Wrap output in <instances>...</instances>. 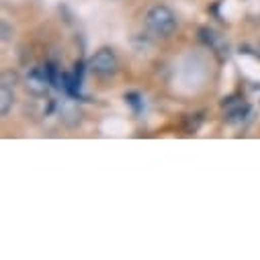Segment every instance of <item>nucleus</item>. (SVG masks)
I'll use <instances>...</instances> for the list:
<instances>
[{
    "label": "nucleus",
    "mask_w": 260,
    "mask_h": 260,
    "mask_svg": "<svg viewBox=\"0 0 260 260\" xmlns=\"http://www.w3.org/2000/svg\"><path fill=\"white\" fill-rule=\"evenodd\" d=\"M125 101H127L129 105H132L134 109H136V113L142 109V103H140L142 99H140V94H138V92H129V94H125Z\"/></svg>",
    "instance_id": "423d86ee"
},
{
    "label": "nucleus",
    "mask_w": 260,
    "mask_h": 260,
    "mask_svg": "<svg viewBox=\"0 0 260 260\" xmlns=\"http://www.w3.org/2000/svg\"><path fill=\"white\" fill-rule=\"evenodd\" d=\"M17 80H19V78H17L15 72H5V74H3V84H5V86H11V88H13V86L17 84Z\"/></svg>",
    "instance_id": "0eeeda50"
},
{
    "label": "nucleus",
    "mask_w": 260,
    "mask_h": 260,
    "mask_svg": "<svg viewBox=\"0 0 260 260\" xmlns=\"http://www.w3.org/2000/svg\"><path fill=\"white\" fill-rule=\"evenodd\" d=\"M9 33H11V31H9V25L3 23V41H9V37H11Z\"/></svg>",
    "instance_id": "6e6552de"
},
{
    "label": "nucleus",
    "mask_w": 260,
    "mask_h": 260,
    "mask_svg": "<svg viewBox=\"0 0 260 260\" xmlns=\"http://www.w3.org/2000/svg\"><path fill=\"white\" fill-rule=\"evenodd\" d=\"M248 115H250V105H246V103H238L234 109L228 111L225 121H228V123H240V121H244Z\"/></svg>",
    "instance_id": "39448f33"
},
{
    "label": "nucleus",
    "mask_w": 260,
    "mask_h": 260,
    "mask_svg": "<svg viewBox=\"0 0 260 260\" xmlns=\"http://www.w3.org/2000/svg\"><path fill=\"white\" fill-rule=\"evenodd\" d=\"M146 27L154 37L160 39H168L176 33L178 29V19L174 15V11L166 5H154L148 13H146Z\"/></svg>",
    "instance_id": "f257e3e1"
},
{
    "label": "nucleus",
    "mask_w": 260,
    "mask_h": 260,
    "mask_svg": "<svg viewBox=\"0 0 260 260\" xmlns=\"http://www.w3.org/2000/svg\"><path fill=\"white\" fill-rule=\"evenodd\" d=\"M88 70L96 76H113L119 70V57L111 47H101L88 61Z\"/></svg>",
    "instance_id": "f03ea898"
},
{
    "label": "nucleus",
    "mask_w": 260,
    "mask_h": 260,
    "mask_svg": "<svg viewBox=\"0 0 260 260\" xmlns=\"http://www.w3.org/2000/svg\"><path fill=\"white\" fill-rule=\"evenodd\" d=\"M49 86H51V84H49V78H47L45 70L35 68V70H31V72L27 74V78H25V88H27V92L33 94V96H45L47 90H49Z\"/></svg>",
    "instance_id": "7ed1b4c3"
},
{
    "label": "nucleus",
    "mask_w": 260,
    "mask_h": 260,
    "mask_svg": "<svg viewBox=\"0 0 260 260\" xmlns=\"http://www.w3.org/2000/svg\"><path fill=\"white\" fill-rule=\"evenodd\" d=\"M13 105H15L13 88H11V86H5V84H0V115L7 117L9 111L13 109Z\"/></svg>",
    "instance_id": "20e7f679"
}]
</instances>
